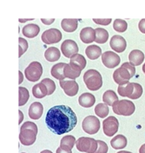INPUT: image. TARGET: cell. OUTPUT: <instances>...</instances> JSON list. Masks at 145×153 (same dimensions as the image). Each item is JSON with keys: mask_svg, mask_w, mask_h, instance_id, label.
Segmentation results:
<instances>
[{"mask_svg": "<svg viewBox=\"0 0 145 153\" xmlns=\"http://www.w3.org/2000/svg\"><path fill=\"white\" fill-rule=\"evenodd\" d=\"M102 61L107 68L112 69L120 64L121 58L113 51H105L104 53L102 54Z\"/></svg>", "mask_w": 145, "mask_h": 153, "instance_id": "cell-11", "label": "cell"}, {"mask_svg": "<svg viewBox=\"0 0 145 153\" xmlns=\"http://www.w3.org/2000/svg\"><path fill=\"white\" fill-rule=\"evenodd\" d=\"M80 38L84 44H90L95 41L96 38V32L95 30L91 27H85L80 32Z\"/></svg>", "mask_w": 145, "mask_h": 153, "instance_id": "cell-17", "label": "cell"}, {"mask_svg": "<svg viewBox=\"0 0 145 153\" xmlns=\"http://www.w3.org/2000/svg\"><path fill=\"white\" fill-rule=\"evenodd\" d=\"M30 20H33V19H19V22L20 23H24V22H26V21H30Z\"/></svg>", "mask_w": 145, "mask_h": 153, "instance_id": "cell-45", "label": "cell"}, {"mask_svg": "<svg viewBox=\"0 0 145 153\" xmlns=\"http://www.w3.org/2000/svg\"><path fill=\"white\" fill-rule=\"evenodd\" d=\"M42 41L45 45H51V44H58L62 39V33L61 31L56 28L49 29L44 31L42 34Z\"/></svg>", "mask_w": 145, "mask_h": 153, "instance_id": "cell-9", "label": "cell"}, {"mask_svg": "<svg viewBox=\"0 0 145 153\" xmlns=\"http://www.w3.org/2000/svg\"><path fill=\"white\" fill-rule=\"evenodd\" d=\"M56 153H72V152L70 150H66V149H64L62 147H59V148H58Z\"/></svg>", "mask_w": 145, "mask_h": 153, "instance_id": "cell-42", "label": "cell"}, {"mask_svg": "<svg viewBox=\"0 0 145 153\" xmlns=\"http://www.w3.org/2000/svg\"><path fill=\"white\" fill-rule=\"evenodd\" d=\"M61 26L66 32L75 31L78 26V20L76 19H64L62 20Z\"/></svg>", "mask_w": 145, "mask_h": 153, "instance_id": "cell-21", "label": "cell"}, {"mask_svg": "<svg viewBox=\"0 0 145 153\" xmlns=\"http://www.w3.org/2000/svg\"><path fill=\"white\" fill-rule=\"evenodd\" d=\"M138 28H139L140 31L142 33H144L145 34V19H141V21L138 24Z\"/></svg>", "mask_w": 145, "mask_h": 153, "instance_id": "cell-40", "label": "cell"}, {"mask_svg": "<svg viewBox=\"0 0 145 153\" xmlns=\"http://www.w3.org/2000/svg\"><path fill=\"white\" fill-rule=\"evenodd\" d=\"M59 85L64 90V93L69 97H74L78 94L79 86L75 80H61Z\"/></svg>", "mask_w": 145, "mask_h": 153, "instance_id": "cell-13", "label": "cell"}, {"mask_svg": "<svg viewBox=\"0 0 145 153\" xmlns=\"http://www.w3.org/2000/svg\"><path fill=\"white\" fill-rule=\"evenodd\" d=\"M22 153H24V152H22Z\"/></svg>", "mask_w": 145, "mask_h": 153, "instance_id": "cell-50", "label": "cell"}, {"mask_svg": "<svg viewBox=\"0 0 145 153\" xmlns=\"http://www.w3.org/2000/svg\"><path fill=\"white\" fill-rule=\"evenodd\" d=\"M110 47L116 52H124L127 47L126 40L122 36L115 35L110 39Z\"/></svg>", "mask_w": 145, "mask_h": 153, "instance_id": "cell-14", "label": "cell"}, {"mask_svg": "<svg viewBox=\"0 0 145 153\" xmlns=\"http://www.w3.org/2000/svg\"><path fill=\"white\" fill-rule=\"evenodd\" d=\"M84 81L90 91H95L103 85V78L101 74L96 70H89L84 75Z\"/></svg>", "mask_w": 145, "mask_h": 153, "instance_id": "cell-4", "label": "cell"}, {"mask_svg": "<svg viewBox=\"0 0 145 153\" xmlns=\"http://www.w3.org/2000/svg\"><path fill=\"white\" fill-rule=\"evenodd\" d=\"M40 153H52V152H50V151H49V150H44V151L41 152Z\"/></svg>", "mask_w": 145, "mask_h": 153, "instance_id": "cell-47", "label": "cell"}, {"mask_svg": "<svg viewBox=\"0 0 145 153\" xmlns=\"http://www.w3.org/2000/svg\"><path fill=\"white\" fill-rule=\"evenodd\" d=\"M32 94L37 98H44L45 96L48 95V90L44 84L38 83L33 86Z\"/></svg>", "mask_w": 145, "mask_h": 153, "instance_id": "cell-25", "label": "cell"}, {"mask_svg": "<svg viewBox=\"0 0 145 153\" xmlns=\"http://www.w3.org/2000/svg\"><path fill=\"white\" fill-rule=\"evenodd\" d=\"M97 150L95 153H107L108 152V145L105 142L102 140H97Z\"/></svg>", "mask_w": 145, "mask_h": 153, "instance_id": "cell-38", "label": "cell"}, {"mask_svg": "<svg viewBox=\"0 0 145 153\" xmlns=\"http://www.w3.org/2000/svg\"><path fill=\"white\" fill-rule=\"evenodd\" d=\"M103 100H104V103L106 104L107 105H114V103L118 101V97L116 96V92L112 90H109L106 91L104 96H103Z\"/></svg>", "mask_w": 145, "mask_h": 153, "instance_id": "cell-30", "label": "cell"}, {"mask_svg": "<svg viewBox=\"0 0 145 153\" xmlns=\"http://www.w3.org/2000/svg\"><path fill=\"white\" fill-rule=\"evenodd\" d=\"M43 112H44V106L39 102H35L30 106L28 114L31 119L38 120L42 117Z\"/></svg>", "mask_w": 145, "mask_h": 153, "instance_id": "cell-16", "label": "cell"}, {"mask_svg": "<svg viewBox=\"0 0 145 153\" xmlns=\"http://www.w3.org/2000/svg\"><path fill=\"white\" fill-rule=\"evenodd\" d=\"M76 138L74 136H71V135H67V136H64L62 139H61V142H60V147L64 148V149H66V150H72V148L74 147V145L76 144Z\"/></svg>", "mask_w": 145, "mask_h": 153, "instance_id": "cell-27", "label": "cell"}, {"mask_svg": "<svg viewBox=\"0 0 145 153\" xmlns=\"http://www.w3.org/2000/svg\"><path fill=\"white\" fill-rule=\"evenodd\" d=\"M78 50L79 49H78L77 43L71 39L64 40L61 45V51H62L64 56L66 57H70V58L72 56L78 54Z\"/></svg>", "mask_w": 145, "mask_h": 153, "instance_id": "cell-12", "label": "cell"}, {"mask_svg": "<svg viewBox=\"0 0 145 153\" xmlns=\"http://www.w3.org/2000/svg\"><path fill=\"white\" fill-rule=\"evenodd\" d=\"M143 71H144V72L145 73V64L143 65Z\"/></svg>", "mask_w": 145, "mask_h": 153, "instance_id": "cell-49", "label": "cell"}, {"mask_svg": "<svg viewBox=\"0 0 145 153\" xmlns=\"http://www.w3.org/2000/svg\"><path fill=\"white\" fill-rule=\"evenodd\" d=\"M133 86H134V89H133V92H132V95L129 97V98L131 99H137L139 98L141 96L143 95V87L141 85L137 84V83H133Z\"/></svg>", "mask_w": 145, "mask_h": 153, "instance_id": "cell-36", "label": "cell"}, {"mask_svg": "<svg viewBox=\"0 0 145 153\" xmlns=\"http://www.w3.org/2000/svg\"><path fill=\"white\" fill-rule=\"evenodd\" d=\"M85 53L90 59L95 60V59H97L100 56H102V49L97 45H90L86 48Z\"/></svg>", "mask_w": 145, "mask_h": 153, "instance_id": "cell-26", "label": "cell"}, {"mask_svg": "<svg viewBox=\"0 0 145 153\" xmlns=\"http://www.w3.org/2000/svg\"><path fill=\"white\" fill-rule=\"evenodd\" d=\"M127 138L124 135H116V137H114L111 140H110V144L112 146V148H114L115 150H120V149H124L127 146Z\"/></svg>", "mask_w": 145, "mask_h": 153, "instance_id": "cell-22", "label": "cell"}, {"mask_svg": "<svg viewBox=\"0 0 145 153\" xmlns=\"http://www.w3.org/2000/svg\"><path fill=\"white\" fill-rule=\"evenodd\" d=\"M113 112L121 116H131L135 112V106L130 100H118L112 105Z\"/></svg>", "mask_w": 145, "mask_h": 153, "instance_id": "cell-5", "label": "cell"}, {"mask_svg": "<svg viewBox=\"0 0 145 153\" xmlns=\"http://www.w3.org/2000/svg\"><path fill=\"white\" fill-rule=\"evenodd\" d=\"M18 113H19V121H18V123L21 124V123H22V121H23V119H24V114L22 113V111H18Z\"/></svg>", "mask_w": 145, "mask_h": 153, "instance_id": "cell-43", "label": "cell"}, {"mask_svg": "<svg viewBox=\"0 0 145 153\" xmlns=\"http://www.w3.org/2000/svg\"><path fill=\"white\" fill-rule=\"evenodd\" d=\"M65 63H59L56 64L55 65H53L51 68L50 73L53 77H55L56 79H58L59 81L61 80H64V70L65 67Z\"/></svg>", "mask_w": 145, "mask_h": 153, "instance_id": "cell-23", "label": "cell"}, {"mask_svg": "<svg viewBox=\"0 0 145 153\" xmlns=\"http://www.w3.org/2000/svg\"><path fill=\"white\" fill-rule=\"evenodd\" d=\"M95 32H96V38H95L96 43H98V44L106 43L109 38V32L105 29L97 28L95 30Z\"/></svg>", "mask_w": 145, "mask_h": 153, "instance_id": "cell-31", "label": "cell"}, {"mask_svg": "<svg viewBox=\"0 0 145 153\" xmlns=\"http://www.w3.org/2000/svg\"><path fill=\"white\" fill-rule=\"evenodd\" d=\"M129 60L133 66L140 65L144 60V54L140 50H133L129 55Z\"/></svg>", "mask_w": 145, "mask_h": 153, "instance_id": "cell-18", "label": "cell"}, {"mask_svg": "<svg viewBox=\"0 0 145 153\" xmlns=\"http://www.w3.org/2000/svg\"><path fill=\"white\" fill-rule=\"evenodd\" d=\"M133 89H134L133 83H128V84H125V85H122L118 86L117 91H118V94L122 96V97H129L130 96L132 95Z\"/></svg>", "mask_w": 145, "mask_h": 153, "instance_id": "cell-29", "label": "cell"}, {"mask_svg": "<svg viewBox=\"0 0 145 153\" xmlns=\"http://www.w3.org/2000/svg\"><path fill=\"white\" fill-rule=\"evenodd\" d=\"M109 106L104 103V104L100 103L95 107V113L101 118H105L107 116L109 115Z\"/></svg>", "mask_w": 145, "mask_h": 153, "instance_id": "cell-32", "label": "cell"}, {"mask_svg": "<svg viewBox=\"0 0 145 153\" xmlns=\"http://www.w3.org/2000/svg\"><path fill=\"white\" fill-rule=\"evenodd\" d=\"M19 84H21V83H22V81H23V78H24V77H23V74H22V72H21V71H19Z\"/></svg>", "mask_w": 145, "mask_h": 153, "instance_id": "cell-46", "label": "cell"}, {"mask_svg": "<svg viewBox=\"0 0 145 153\" xmlns=\"http://www.w3.org/2000/svg\"><path fill=\"white\" fill-rule=\"evenodd\" d=\"M81 71L82 70L79 69L78 66L71 65V64H66L64 70V75L65 78H69L70 80H75L81 75Z\"/></svg>", "mask_w": 145, "mask_h": 153, "instance_id": "cell-15", "label": "cell"}, {"mask_svg": "<svg viewBox=\"0 0 145 153\" xmlns=\"http://www.w3.org/2000/svg\"><path fill=\"white\" fill-rule=\"evenodd\" d=\"M61 53L57 47L48 48L44 52V57L49 62H56L60 58Z\"/></svg>", "mask_w": 145, "mask_h": 153, "instance_id": "cell-24", "label": "cell"}, {"mask_svg": "<svg viewBox=\"0 0 145 153\" xmlns=\"http://www.w3.org/2000/svg\"><path fill=\"white\" fill-rule=\"evenodd\" d=\"M41 21H42V23L43 24H44V25H51L54 21H55V19H41Z\"/></svg>", "mask_w": 145, "mask_h": 153, "instance_id": "cell-41", "label": "cell"}, {"mask_svg": "<svg viewBox=\"0 0 145 153\" xmlns=\"http://www.w3.org/2000/svg\"><path fill=\"white\" fill-rule=\"evenodd\" d=\"M103 127H104V132L106 136L113 137L118 131L119 122L116 117L111 116L104 120Z\"/></svg>", "mask_w": 145, "mask_h": 153, "instance_id": "cell-10", "label": "cell"}, {"mask_svg": "<svg viewBox=\"0 0 145 153\" xmlns=\"http://www.w3.org/2000/svg\"><path fill=\"white\" fill-rule=\"evenodd\" d=\"M117 153H132L130 152H126V151H121V152H119Z\"/></svg>", "mask_w": 145, "mask_h": 153, "instance_id": "cell-48", "label": "cell"}, {"mask_svg": "<svg viewBox=\"0 0 145 153\" xmlns=\"http://www.w3.org/2000/svg\"><path fill=\"white\" fill-rule=\"evenodd\" d=\"M82 127L85 133L97 134L100 130V120L95 116H88L84 119Z\"/></svg>", "mask_w": 145, "mask_h": 153, "instance_id": "cell-8", "label": "cell"}, {"mask_svg": "<svg viewBox=\"0 0 145 153\" xmlns=\"http://www.w3.org/2000/svg\"><path fill=\"white\" fill-rule=\"evenodd\" d=\"M93 21L97 25H108L111 23V19H93Z\"/></svg>", "mask_w": 145, "mask_h": 153, "instance_id": "cell-39", "label": "cell"}, {"mask_svg": "<svg viewBox=\"0 0 145 153\" xmlns=\"http://www.w3.org/2000/svg\"><path fill=\"white\" fill-rule=\"evenodd\" d=\"M135 74V68L130 63H124L119 69H116L113 74V79L119 85L129 83V80Z\"/></svg>", "mask_w": 145, "mask_h": 153, "instance_id": "cell-3", "label": "cell"}, {"mask_svg": "<svg viewBox=\"0 0 145 153\" xmlns=\"http://www.w3.org/2000/svg\"><path fill=\"white\" fill-rule=\"evenodd\" d=\"M18 45H19V54H18V57H22V55L27 51L28 49V42L23 38H18Z\"/></svg>", "mask_w": 145, "mask_h": 153, "instance_id": "cell-37", "label": "cell"}, {"mask_svg": "<svg viewBox=\"0 0 145 153\" xmlns=\"http://www.w3.org/2000/svg\"><path fill=\"white\" fill-rule=\"evenodd\" d=\"M49 130L57 135L71 131L78 124V117L73 110L67 105H56L50 108L45 117Z\"/></svg>", "mask_w": 145, "mask_h": 153, "instance_id": "cell-1", "label": "cell"}, {"mask_svg": "<svg viewBox=\"0 0 145 153\" xmlns=\"http://www.w3.org/2000/svg\"><path fill=\"white\" fill-rule=\"evenodd\" d=\"M43 74V67L39 62H32L24 70L25 77L30 82H36L39 80Z\"/></svg>", "mask_w": 145, "mask_h": 153, "instance_id": "cell-7", "label": "cell"}, {"mask_svg": "<svg viewBox=\"0 0 145 153\" xmlns=\"http://www.w3.org/2000/svg\"><path fill=\"white\" fill-rule=\"evenodd\" d=\"M18 91H19V98H18L19 103H18V105L19 106H23V105H25L27 103V101L29 100V91H28V90L26 88L21 87V86L19 87Z\"/></svg>", "mask_w": 145, "mask_h": 153, "instance_id": "cell-33", "label": "cell"}, {"mask_svg": "<svg viewBox=\"0 0 145 153\" xmlns=\"http://www.w3.org/2000/svg\"><path fill=\"white\" fill-rule=\"evenodd\" d=\"M97 140L91 137H82L76 142V147L81 152L95 153L97 152Z\"/></svg>", "mask_w": 145, "mask_h": 153, "instance_id": "cell-6", "label": "cell"}, {"mask_svg": "<svg viewBox=\"0 0 145 153\" xmlns=\"http://www.w3.org/2000/svg\"><path fill=\"white\" fill-rule=\"evenodd\" d=\"M38 126L33 122H25L20 128L19 140L23 145L30 146L35 143L38 134Z\"/></svg>", "mask_w": 145, "mask_h": 153, "instance_id": "cell-2", "label": "cell"}, {"mask_svg": "<svg viewBox=\"0 0 145 153\" xmlns=\"http://www.w3.org/2000/svg\"><path fill=\"white\" fill-rule=\"evenodd\" d=\"M139 153H145V143L144 144H143V145L140 147V149H139Z\"/></svg>", "mask_w": 145, "mask_h": 153, "instance_id": "cell-44", "label": "cell"}, {"mask_svg": "<svg viewBox=\"0 0 145 153\" xmlns=\"http://www.w3.org/2000/svg\"><path fill=\"white\" fill-rule=\"evenodd\" d=\"M113 28L118 32H124L128 28L127 22L123 19H116L113 23Z\"/></svg>", "mask_w": 145, "mask_h": 153, "instance_id": "cell-34", "label": "cell"}, {"mask_svg": "<svg viewBox=\"0 0 145 153\" xmlns=\"http://www.w3.org/2000/svg\"><path fill=\"white\" fill-rule=\"evenodd\" d=\"M41 83L46 86V88L48 90V95H51L55 91V90H56V84L54 83L53 80H51L50 78H44V79H43L41 81Z\"/></svg>", "mask_w": 145, "mask_h": 153, "instance_id": "cell-35", "label": "cell"}, {"mask_svg": "<svg viewBox=\"0 0 145 153\" xmlns=\"http://www.w3.org/2000/svg\"><path fill=\"white\" fill-rule=\"evenodd\" d=\"M39 31H40V27L38 25H35V24L27 25L22 30L23 35L29 38H33L37 37L38 35Z\"/></svg>", "mask_w": 145, "mask_h": 153, "instance_id": "cell-20", "label": "cell"}, {"mask_svg": "<svg viewBox=\"0 0 145 153\" xmlns=\"http://www.w3.org/2000/svg\"><path fill=\"white\" fill-rule=\"evenodd\" d=\"M95 102H96L95 97L92 95L91 93H89V92L82 94L78 98L79 105H81L82 107H84V108L91 107L92 105H94Z\"/></svg>", "mask_w": 145, "mask_h": 153, "instance_id": "cell-19", "label": "cell"}, {"mask_svg": "<svg viewBox=\"0 0 145 153\" xmlns=\"http://www.w3.org/2000/svg\"><path fill=\"white\" fill-rule=\"evenodd\" d=\"M70 64L78 66L81 70H84L85 68V66H86L87 62H86L85 57H84L83 55H81V54H76V55H74V56H72V57H70Z\"/></svg>", "mask_w": 145, "mask_h": 153, "instance_id": "cell-28", "label": "cell"}]
</instances>
